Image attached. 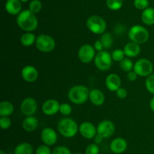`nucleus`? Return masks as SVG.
Returning <instances> with one entry per match:
<instances>
[{
    "label": "nucleus",
    "mask_w": 154,
    "mask_h": 154,
    "mask_svg": "<svg viewBox=\"0 0 154 154\" xmlns=\"http://www.w3.org/2000/svg\"><path fill=\"white\" fill-rule=\"evenodd\" d=\"M36 38L35 34L32 32H26L24 34L22 35L20 38V42L23 46L29 47L35 43Z\"/></svg>",
    "instance_id": "25"
},
{
    "label": "nucleus",
    "mask_w": 154,
    "mask_h": 154,
    "mask_svg": "<svg viewBox=\"0 0 154 154\" xmlns=\"http://www.w3.org/2000/svg\"><path fill=\"white\" fill-rule=\"evenodd\" d=\"M87 27L94 34L102 35L107 28L106 21L99 15H92L87 20Z\"/></svg>",
    "instance_id": "5"
},
{
    "label": "nucleus",
    "mask_w": 154,
    "mask_h": 154,
    "mask_svg": "<svg viewBox=\"0 0 154 154\" xmlns=\"http://www.w3.org/2000/svg\"><path fill=\"white\" fill-rule=\"evenodd\" d=\"M75 154H83V153H81V152H78V153H75Z\"/></svg>",
    "instance_id": "45"
},
{
    "label": "nucleus",
    "mask_w": 154,
    "mask_h": 154,
    "mask_svg": "<svg viewBox=\"0 0 154 154\" xmlns=\"http://www.w3.org/2000/svg\"><path fill=\"white\" fill-rule=\"evenodd\" d=\"M116 95H117V98H120V99H124V98H126L127 97L128 92L126 91V89L124 88H120L116 91Z\"/></svg>",
    "instance_id": "38"
},
{
    "label": "nucleus",
    "mask_w": 154,
    "mask_h": 154,
    "mask_svg": "<svg viewBox=\"0 0 154 154\" xmlns=\"http://www.w3.org/2000/svg\"><path fill=\"white\" fill-rule=\"evenodd\" d=\"M123 0H106V5L110 10H120L123 7Z\"/></svg>",
    "instance_id": "28"
},
{
    "label": "nucleus",
    "mask_w": 154,
    "mask_h": 154,
    "mask_svg": "<svg viewBox=\"0 0 154 154\" xmlns=\"http://www.w3.org/2000/svg\"><path fill=\"white\" fill-rule=\"evenodd\" d=\"M113 59L111 54L107 51H99L96 54L94 59L95 66L98 69L102 72L108 71L112 66Z\"/></svg>",
    "instance_id": "6"
},
{
    "label": "nucleus",
    "mask_w": 154,
    "mask_h": 154,
    "mask_svg": "<svg viewBox=\"0 0 154 154\" xmlns=\"http://www.w3.org/2000/svg\"><path fill=\"white\" fill-rule=\"evenodd\" d=\"M33 147L29 143L24 142L18 144L14 149V154H32Z\"/></svg>",
    "instance_id": "24"
},
{
    "label": "nucleus",
    "mask_w": 154,
    "mask_h": 154,
    "mask_svg": "<svg viewBox=\"0 0 154 154\" xmlns=\"http://www.w3.org/2000/svg\"><path fill=\"white\" fill-rule=\"evenodd\" d=\"M133 70L138 74V76L147 77L153 72V65L148 59L141 58L135 63Z\"/></svg>",
    "instance_id": "8"
},
{
    "label": "nucleus",
    "mask_w": 154,
    "mask_h": 154,
    "mask_svg": "<svg viewBox=\"0 0 154 154\" xmlns=\"http://www.w3.org/2000/svg\"><path fill=\"white\" fill-rule=\"evenodd\" d=\"M100 149L96 143H90L85 149V154H99Z\"/></svg>",
    "instance_id": "34"
},
{
    "label": "nucleus",
    "mask_w": 154,
    "mask_h": 154,
    "mask_svg": "<svg viewBox=\"0 0 154 154\" xmlns=\"http://www.w3.org/2000/svg\"><path fill=\"white\" fill-rule=\"evenodd\" d=\"M134 64L135 63L129 58H126L125 57L123 60H122L120 62V67L123 71L126 72H129L132 71L134 68Z\"/></svg>",
    "instance_id": "27"
},
{
    "label": "nucleus",
    "mask_w": 154,
    "mask_h": 154,
    "mask_svg": "<svg viewBox=\"0 0 154 154\" xmlns=\"http://www.w3.org/2000/svg\"><path fill=\"white\" fill-rule=\"evenodd\" d=\"M145 86L147 90L150 94L154 95V74H151L147 77L145 81Z\"/></svg>",
    "instance_id": "30"
},
{
    "label": "nucleus",
    "mask_w": 154,
    "mask_h": 154,
    "mask_svg": "<svg viewBox=\"0 0 154 154\" xmlns=\"http://www.w3.org/2000/svg\"><path fill=\"white\" fill-rule=\"evenodd\" d=\"M90 91L88 88L82 85H75L69 89L68 92V98L73 104L81 105L87 102L89 99Z\"/></svg>",
    "instance_id": "2"
},
{
    "label": "nucleus",
    "mask_w": 154,
    "mask_h": 154,
    "mask_svg": "<svg viewBox=\"0 0 154 154\" xmlns=\"http://www.w3.org/2000/svg\"><path fill=\"white\" fill-rule=\"evenodd\" d=\"M100 40L103 45L104 48H106V49L111 48L114 42L112 35L110 33H104L101 36Z\"/></svg>",
    "instance_id": "26"
},
{
    "label": "nucleus",
    "mask_w": 154,
    "mask_h": 154,
    "mask_svg": "<svg viewBox=\"0 0 154 154\" xmlns=\"http://www.w3.org/2000/svg\"><path fill=\"white\" fill-rule=\"evenodd\" d=\"M0 154H6V152L4 150H1L0 151Z\"/></svg>",
    "instance_id": "44"
},
{
    "label": "nucleus",
    "mask_w": 154,
    "mask_h": 154,
    "mask_svg": "<svg viewBox=\"0 0 154 154\" xmlns=\"http://www.w3.org/2000/svg\"><path fill=\"white\" fill-rule=\"evenodd\" d=\"M38 109V104L35 99L31 97L25 98L20 104L21 113L26 116H33Z\"/></svg>",
    "instance_id": "10"
},
{
    "label": "nucleus",
    "mask_w": 154,
    "mask_h": 154,
    "mask_svg": "<svg viewBox=\"0 0 154 154\" xmlns=\"http://www.w3.org/2000/svg\"><path fill=\"white\" fill-rule=\"evenodd\" d=\"M11 125V120L8 116H1L0 118V127L2 129H8Z\"/></svg>",
    "instance_id": "35"
},
{
    "label": "nucleus",
    "mask_w": 154,
    "mask_h": 154,
    "mask_svg": "<svg viewBox=\"0 0 154 154\" xmlns=\"http://www.w3.org/2000/svg\"><path fill=\"white\" fill-rule=\"evenodd\" d=\"M96 55V50L94 47L90 44H84L81 45L78 51V59L84 63H89L94 60Z\"/></svg>",
    "instance_id": "9"
},
{
    "label": "nucleus",
    "mask_w": 154,
    "mask_h": 154,
    "mask_svg": "<svg viewBox=\"0 0 154 154\" xmlns=\"http://www.w3.org/2000/svg\"><path fill=\"white\" fill-rule=\"evenodd\" d=\"M93 47H94L95 50H96V51H97L98 52L103 51L104 46H103V45H102L101 40H97L96 42H95Z\"/></svg>",
    "instance_id": "40"
},
{
    "label": "nucleus",
    "mask_w": 154,
    "mask_h": 154,
    "mask_svg": "<svg viewBox=\"0 0 154 154\" xmlns=\"http://www.w3.org/2000/svg\"><path fill=\"white\" fill-rule=\"evenodd\" d=\"M20 1L21 2H29V0H20Z\"/></svg>",
    "instance_id": "43"
},
{
    "label": "nucleus",
    "mask_w": 154,
    "mask_h": 154,
    "mask_svg": "<svg viewBox=\"0 0 154 154\" xmlns=\"http://www.w3.org/2000/svg\"><path fill=\"white\" fill-rule=\"evenodd\" d=\"M89 99L93 105L101 106L105 103V97L102 91L97 88H93L90 91Z\"/></svg>",
    "instance_id": "18"
},
{
    "label": "nucleus",
    "mask_w": 154,
    "mask_h": 154,
    "mask_svg": "<svg viewBox=\"0 0 154 154\" xmlns=\"http://www.w3.org/2000/svg\"><path fill=\"white\" fill-rule=\"evenodd\" d=\"M138 74L135 72L134 70L130 71V72H127V79H129V81L130 82H134L138 78Z\"/></svg>",
    "instance_id": "39"
},
{
    "label": "nucleus",
    "mask_w": 154,
    "mask_h": 154,
    "mask_svg": "<svg viewBox=\"0 0 154 154\" xmlns=\"http://www.w3.org/2000/svg\"><path fill=\"white\" fill-rule=\"evenodd\" d=\"M22 4L20 0H7L5 3V10L9 14L18 15L21 12Z\"/></svg>",
    "instance_id": "19"
},
{
    "label": "nucleus",
    "mask_w": 154,
    "mask_h": 154,
    "mask_svg": "<svg viewBox=\"0 0 154 154\" xmlns=\"http://www.w3.org/2000/svg\"><path fill=\"white\" fill-rule=\"evenodd\" d=\"M35 154H52L51 148L46 144H42L38 146L35 150Z\"/></svg>",
    "instance_id": "36"
},
{
    "label": "nucleus",
    "mask_w": 154,
    "mask_h": 154,
    "mask_svg": "<svg viewBox=\"0 0 154 154\" xmlns=\"http://www.w3.org/2000/svg\"><path fill=\"white\" fill-rule=\"evenodd\" d=\"M52 154H72L71 150L65 146H58L54 148Z\"/></svg>",
    "instance_id": "37"
},
{
    "label": "nucleus",
    "mask_w": 154,
    "mask_h": 154,
    "mask_svg": "<svg viewBox=\"0 0 154 154\" xmlns=\"http://www.w3.org/2000/svg\"><path fill=\"white\" fill-rule=\"evenodd\" d=\"M127 141L123 137H116L110 143V149L114 154H121L126 150Z\"/></svg>",
    "instance_id": "15"
},
{
    "label": "nucleus",
    "mask_w": 154,
    "mask_h": 154,
    "mask_svg": "<svg viewBox=\"0 0 154 154\" xmlns=\"http://www.w3.org/2000/svg\"><path fill=\"white\" fill-rule=\"evenodd\" d=\"M60 112L63 116H69L72 112V106L67 103H63V104H60Z\"/></svg>",
    "instance_id": "33"
},
{
    "label": "nucleus",
    "mask_w": 154,
    "mask_h": 154,
    "mask_svg": "<svg viewBox=\"0 0 154 154\" xmlns=\"http://www.w3.org/2000/svg\"><path fill=\"white\" fill-rule=\"evenodd\" d=\"M41 138H42L44 144H46L50 146H53L57 143L58 136L54 129H53L52 128H49V127H46L42 130V133H41Z\"/></svg>",
    "instance_id": "13"
},
{
    "label": "nucleus",
    "mask_w": 154,
    "mask_h": 154,
    "mask_svg": "<svg viewBox=\"0 0 154 154\" xmlns=\"http://www.w3.org/2000/svg\"><path fill=\"white\" fill-rule=\"evenodd\" d=\"M103 139H104V137H102V136H101L100 134H97L96 136H95V137L93 138V140H94L95 143H96V144H100V143L103 141Z\"/></svg>",
    "instance_id": "41"
},
{
    "label": "nucleus",
    "mask_w": 154,
    "mask_h": 154,
    "mask_svg": "<svg viewBox=\"0 0 154 154\" xmlns=\"http://www.w3.org/2000/svg\"><path fill=\"white\" fill-rule=\"evenodd\" d=\"M125 53L124 51L122 49H116L111 53V57H112L113 60L117 62H120L122 60L125 58Z\"/></svg>",
    "instance_id": "31"
},
{
    "label": "nucleus",
    "mask_w": 154,
    "mask_h": 154,
    "mask_svg": "<svg viewBox=\"0 0 154 154\" xmlns=\"http://www.w3.org/2000/svg\"><path fill=\"white\" fill-rule=\"evenodd\" d=\"M105 85L111 91H117L120 88H121L120 77L116 73L109 74L105 79Z\"/></svg>",
    "instance_id": "17"
},
{
    "label": "nucleus",
    "mask_w": 154,
    "mask_h": 154,
    "mask_svg": "<svg viewBox=\"0 0 154 154\" xmlns=\"http://www.w3.org/2000/svg\"><path fill=\"white\" fill-rule=\"evenodd\" d=\"M14 105L8 101H3L0 103V116H9L13 113Z\"/></svg>",
    "instance_id": "23"
},
{
    "label": "nucleus",
    "mask_w": 154,
    "mask_h": 154,
    "mask_svg": "<svg viewBox=\"0 0 154 154\" xmlns=\"http://www.w3.org/2000/svg\"><path fill=\"white\" fill-rule=\"evenodd\" d=\"M141 21L145 25L152 26L154 24V8H147L141 13Z\"/></svg>",
    "instance_id": "22"
},
{
    "label": "nucleus",
    "mask_w": 154,
    "mask_h": 154,
    "mask_svg": "<svg viewBox=\"0 0 154 154\" xmlns=\"http://www.w3.org/2000/svg\"><path fill=\"white\" fill-rule=\"evenodd\" d=\"M150 108L152 111L154 112V96L151 98L150 101Z\"/></svg>",
    "instance_id": "42"
},
{
    "label": "nucleus",
    "mask_w": 154,
    "mask_h": 154,
    "mask_svg": "<svg viewBox=\"0 0 154 154\" xmlns=\"http://www.w3.org/2000/svg\"><path fill=\"white\" fill-rule=\"evenodd\" d=\"M128 36L132 42L138 45L144 44L148 41L150 37L149 31L141 25H134L129 29Z\"/></svg>",
    "instance_id": "4"
},
{
    "label": "nucleus",
    "mask_w": 154,
    "mask_h": 154,
    "mask_svg": "<svg viewBox=\"0 0 154 154\" xmlns=\"http://www.w3.org/2000/svg\"><path fill=\"white\" fill-rule=\"evenodd\" d=\"M38 125V120L34 116H26L22 122V127L27 132H32Z\"/></svg>",
    "instance_id": "21"
},
{
    "label": "nucleus",
    "mask_w": 154,
    "mask_h": 154,
    "mask_svg": "<svg viewBox=\"0 0 154 154\" xmlns=\"http://www.w3.org/2000/svg\"><path fill=\"white\" fill-rule=\"evenodd\" d=\"M17 24L22 30L26 32H32L38 27V21L35 14L29 9L23 10L17 17Z\"/></svg>",
    "instance_id": "1"
},
{
    "label": "nucleus",
    "mask_w": 154,
    "mask_h": 154,
    "mask_svg": "<svg viewBox=\"0 0 154 154\" xmlns=\"http://www.w3.org/2000/svg\"><path fill=\"white\" fill-rule=\"evenodd\" d=\"M149 0H135L134 1V5L138 10L144 11L146 8H149Z\"/></svg>",
    "instance_id": "32"
},
{
    "label": "nucleus",
    "mask_w": 154,
    "mask_h": 154,
    "mask_svg": "<svg viewBox=\"0 0 154 154\" xmlns=\"http://www.w3.org/2000/svg\"><path fill=\"white\" fill-rule=\"evenodd\" d=\"M35 45L38 50L44 53L52 51L56 47V42L49 35L41 34L36 38Z\"/></svg>",
    "instance_id": "7"
},
{
    "label": "nucleus",
    "mask_w": 154,
    "mask_h": 154,
    "mask_svg": "<svg viewBox=\"0 0 154 154\" xmlns=\"http://www.w3.org/2000/svg\"><path fill=\"white\" fill-rule=\"evenodd\" d=\"M115 131V125L110 120H103L98 125L97 134H100L104 138L111 137Z\"/></svg>",
    "instance_id": "11"
},
{
    "label": "nucleus",
    "mask_w": 154,
    "mask_h": 154,
    "mask_svg": "<svg viewBox=\"0 0 154 154\" xmlns=\"http://www.w3.org/2000/svg\"><path fill=\"white\" fill-rule=\"evenodd\" d=\"M79 132L86 139H93L97 134V128L90 122H84L79 125Z\"/></svg>",
    "instance_id": "12"
},
{
    "label": "nucleus",
    "mask_w": 154,
    "mask_h": 154,
    "mask_svg": "<svg viewBox=\"0 0 154 154\" xmlns=\"http://www.w3.org/2000/svg\"><path fill=\"white\" fill-rule=\"evenodd\" d=\"M42 3L40 0H32L30 2L29 5V9L31 11L32 13L37 14L42 10Z\"/></svg>",
    "instance_id": "29"
},
{
    "label": "nucleus",
    "mask_w": 154,
    "mask_h": 154,
    "mask_svg": "<svg viewBox=\"0 0 154 154\" xmlns=\"http://www.w3.org/2000/svg\"><path fill=\"white\" fill-rule=\"evenodd\" d=\"M125 55L128 57H135L139 55L141 52V47L140 45L135 42H130L126 44L123 48Z\"/></svg>",
    "instance_id": "20"
},
{
    "label": "nucleus",
    "mask_w": 154,
    "mask_h": 154,
    "mask_svg": "<svg viewBox=\"0 0 154 154\" xmlns=\"http://www.w3.org/2000/svg\"><path fill=\"white\" fill-rule=\"evenodd\" d=\"M58 131L63 137L71 138L75 137L79 131V128L74 119L70 118H64L59 122L57 125Z\"/></svg>",
    "instance_id": "3"
},
{
    "label": "nucleus",
    "mask_w": 154,
    "mask_h": 154,
    "mask_svg": "<svg viewBox=\"0 0 154 154\" xmlns=\"http://www.w3.org/2000/svg\"><path fill=\"white\" fill-rule=\"evenodd\" d=\"M60 103L57 100H47L42 105V112L46 116H54L60 112Z\"/></svg>",
    "instance_id": "14"
},
{
    "label": "nucleus",
    "mask_w": 154,
    "mask_h": 154,
    "mask_svg": "<svg viewBox=\"0 0 154 154\" xmlns=\"http://www.w3.org/2000/svg\"><path fill=\"white\" fill-rule=\"evenodd\" d=\"M21 76L27 82H34L38 77V72L35 66L27 65L21 70Z\"/></svg>",
    "instance_id": "16"
}]
</instances>
